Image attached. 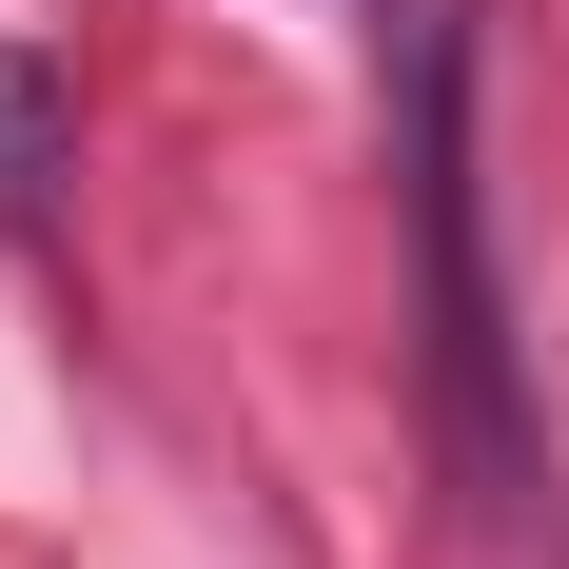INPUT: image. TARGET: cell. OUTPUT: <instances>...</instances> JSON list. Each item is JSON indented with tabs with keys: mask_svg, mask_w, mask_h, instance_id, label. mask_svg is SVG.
Segmentation results:
<instances>
[{
	"mask_svg": "<svg viewBox=\"0 0 569 569\" xmlns=\"http://www.w3.org/2000/svg\"><path fill=\"white\" fill-rule=\"evenodd\" d=\"M412 315H432V452H452L471 530L550 511V432H530V353L491 295V158H471V0L412 20Z\"/></svg>",
	"mask_w": 569,
	"mask_h": 569,
	"instance_id": "cell-1",
	"label": "cell"
},
{
	"mask_svg": "<svg viewBox=\"0 0 569 569\" xmlns=\"http://www.w3.org/2000/svg\"><path fill=\"white\" fill-rule=\"evenodd\" d=\"M59 177H79V99H59V59H20V40H0V236H20V217H59Z\"/></svg>",
	"mask_w": 569,
	"mask_h": 569,
	"instance_id": "cell-2",
	"label": "cell"
}]
</instances>
